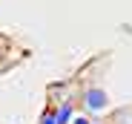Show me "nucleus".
Wrapping results in <instances>:
<instances>
[{"instance_id": "1", "label": "nucleus", "mask_w": 132, "mask_h": 124, "mask_svg": "<svg viewBox=\"0 0 132 124\" xmlns=\"http://www.w3.org/2000/svg\"><path fill=\"white\" fill-rule=\"evenodd\" d=\"M83 104H86V110L101 113V110H106L109 98H106V92H103L101 87H92V90H86V92H83Z\"/></svg>"}, {"instance_id": "2", "label": "nucleus", "mask_w": 132, "mask_h": 124, "mask_svg": "<svg viewBox=\"0 0 132 124\" xmlns=\"http://www.w3.org/2000/svg\"><path fill=\"white\" fill-rule=\"evenodd\" d=\"M69 121H72V101H66L55 107V124H69Z\"/></svg>"}, {"instance_id": "3", "label": "nucleus", "mask_w": 132, "mask_h": 124, "mask_svg": "<svg viewBox=\"0 0 132 124\" xmlns=\"http://www.w3.org/2000/svg\"><path fill=\"white\" fill-rule=\"evenodd\" d=\"M40 124H55V110H46V113H43Z\"/></svg>"}, {"instance_id": "4", "label": "nucleus", "mask_w": 132, "mask_h": 124, "mask_svg": "<svg viewBox=\"0 0 132 124\" xmlns=\"http://www.w3.org/2000/svg\"><path fill=\"white\" fill-rule=\"evenodd\" d=\"M72 124H89V121H86V118H75Z\"/></svg>"}]
</instances>
